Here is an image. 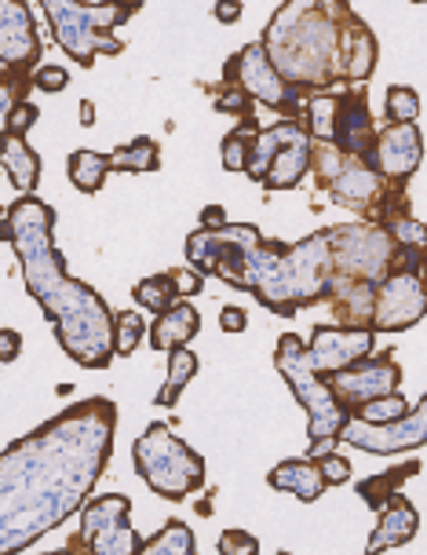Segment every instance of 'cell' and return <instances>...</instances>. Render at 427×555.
Returning a JSON list of instances; mask_svg holds the SVG:
<instances>
[{
    "label": "cell",
    "mask_w": 427,
    "mask_h": 555,
    "mask_svg": "<svg viewBox=\"0 0 427 555\" xmlns=\"http://www.w3.org/2000/svg\"><path fill=\"white\" fill-rule=\"evenodd\" d=\"M48 26H52L59 48L77 66H95L99 55H121L125 41H117L114 29L125 26L132 12L117 0L106 4H85V0H41Z\"/></svg>",
    "instance_id": "5b68a950"
},
{
    "label": "cell",
    "mask_w": 427,
    "mask_h": 555,
    "mask_svg": "<svg viewBox=\"0 0 427 555\" xmlns=\"http://www.w3.org/2000/svg\"><path fill=\"white\" fill-rule=\"evenodd\" d=\"M0 165L18 194H34L37 180H41V154L26 143V135H0Z\"/></svg>",
    "instance_id": "ffe728a7"
},
{
    "label": "cell",
    "mask_w": 427,
    "mask_h": 555,
    "mask_svg": "<svg viewBox=\"0 0 427 555\" xmlns=\"http://www.w3.org/2000/svg\"><path fill=\"white\" fill-rule=\"evenodd\" d=\"M55 208L37 194H23L0 216V237L12 242L23 267L26 293L41 304L59 347L81 370H106L114 362V311L92 285L66 274L63 253L55 249Z\"/></svg>",
    "instance_id": "7a4b0ae2"
},
{
    "label": "cell",
    "mask_w": 427,
    "mask_h": 555,
    "mask_svg": "<svg viewBox=\"0 0 427 555\" xmlns=\"http://www.w3.org/2000/svg\"><path fill=\"white\" fill-rule=\"evenodd\" d=\"M132 464L157 498L165 501H186L205 486V461L194 453L183 439H176L172 428L154 421L151 428L135 439Z\"/></svg>",
    "instance_id": "8992f818"
},
{
    "label": "cell",
    "mask_w": 427,
    "mask_h": 555,
    "mask_svg": "<svg viewBox=\"0 0 427 555\" xmlns=\"http://www.w3.org/2000/svg\"><path fill=\"white\" fill-rule=\"evenodd\" d=\"M420 472H424L420 461H405V464H399V468H391V472L370 475V479L359 482V498L365 501V508L380 512L387 504V498H391V493L399 490L405 479H413V475H420Z\"/></svg>",
    "instance_id": "44dd1931"
},
{
    "label": "cell",
    "mask_w": 427,
    "mask_h": 555,
    "mask_svg": "<svg viewBox=\"0 0 427 555\" xmlns=\"http://www.w3.org/2000/svg\"><path fill=\"white\" fill-rule=\"evenodd\" d=\"M256 132H260V121H256V114H248V117H242V125H237L234 132L223 139L220 154H223V168H227V172H242V168H245L248 146H253Z\"/></svg>",
    "instance_id": "4316f807"
},
{
    "label": "cell",
    "mask_w": 427,
    "mask_h": 555,
    "mask_svg": "<svg viewBox=\"0 0 427 555\" xmlns=\"http://www.w3.org/2000/svg\"><path fill=\"white\" fill-rule=\"evenodd\" d=\"M117 4H125V8H128V12H132V15H135V12H139V8H143V0H117Z\"/></svg>",
    "instance_id": "b9f144b4"
},
{
    "label": "cell",
    "mask_w": 427,
    "mask_h": 555,
    "mask_svg": "<svg viewBox=\"0 0 427 555\" xmlns=\"http://www.w3.org/2000/svg\"><path fill=\"white\" fill-rule=\"evenodd\" d=\"M117 435V405L103 395L69 405L0 453V555L59 530L95 490Z\"/></svg>",
    "instance_id": "6da1fadb"
},
{
    "label": "cell",
    "mask_w": 427,
    "mask_h": 555,
    "mask_svg": "<svg viewBox=\"0 0 427 555\" xmlns=\"http://www.w3.org/2000/svg\"><path fill=\"white\" fill-rule=\"evenodd\" d=\"M376 176H384L387 183H410L416 176V168L424 165V132L416 128V121L391 125L373 139L370 154L362 157Z\"/></svg>",
    "instance_id": "7c38bea8"
},
{
    "label": "cell",
    "mask_w": 427,
    "mask_h": 555,
    "mask_svg": "<svg viewBox=\"0 0 427 555\" xmlns=\"http://www.w3.org/2000/svg\"><path fill=\"white\" fill-rule=\"evenodd\" d=\"M216 111L248 117V114H253V99H248V95L242 92V88H227L223 95H216Z\"/></svg>",
    "instance_id": "e575fe53"
},
{
    "label": "cell",
    "mask_w": 427,
    "mask_h": 555,
    "mask_svg": "<svg viewBox=\"0 0 427 555\" xmlns=\"http://www.w3.org/2000/svg\"><path fill=\"white\" fill-rule=\"evenodd\" d=\"M427 314V282H424V245H394L391 267L373 285L370 330L402 333L424 322Z\"/></svg>",
    "instance_id": "52a82bcc"
},
{
    "label": "cell",
    "mask_w": 427,
    "mask_h": 555,
    "mask_svg": "<svg viewBox=\"0 0 427 555\" xmlns=\"http://www.w3.org/2000/svg\"><path fill=\"white\" fill-rule=\"evenodd\" d=\"M66 172H69V183H74L81 194H99V186H103L106 176H111V154L74 151L66 162Z\"/></svg>",
    "instance_id": "7402d4cb"
},
{
    "label": "cell",
    "mask_w": 427,
    "mask_h": 555,
    "mask_svg": "<svg viewBox=\"0 0 427 555\" xmlns=\"http://www.w3.org/2000/svg\"><path fill=\"white\" fill-rule=\"evenodd\" d=\"M340 442H351L354 450L376 453V457H387V453H402V450H416V446L427 442V399L420 405H410L402 416L384 424H370L362 416H347L340 428Z\"/></svg>",
    "instance_id": "8fae6325"
},
{
    "label": "cell",
    "mask_w": 427,
    "mask_h": 555,
    "mask_svg": "<svg viewBox=\"0 0 427 555\" xmlns=\"http://www.w3.org/2000/svg\"><path fill=\"white\" fill-rule=\"evenodd\" d=\"M325 384L333 388V395L340 399L347 410H359L362 402L376 399V395L399 391L402 384V365L391 354H365L347 370L325 376Z\"/></svg>",
    "instance_id": "5bb4252c"
},
{
    "label": "cell",
    "mask_w": 427,
    "mask_h": 555,
    "mask_svg": "<svg viewBox=\"0 0 427 555\" xmlns=\"http://www.w3.org/2000/svg\"><path fill=\"white\" fill-rule=\"evenodd\" d=\"M81 125L85 128L95 125V103H92V99H85V103H81Z\"/></svg>",
    "instance_id": "60d3db41"
},
{
    "label": "cell",
    "mask_w": 427,
    "mask_h": 555,
    "mask_svg": "<svg viewBox=\"0 0 427 555\" xmlns=\"http://www.w3.org/2000/svg\"><path fill=\"white\" fill-rule=\"evenodd\" d=\"M37 117H41V114H37V106H34V103H26V99H23V103H15V111L8 114V128H4V132L26 135L29 128L37 125Z\"/></svg>",
    "instance_id": "836d02e7"
},
{
    "label": "cell",
    "mask_w": 427,
    "mask_h": 555,
    "mask_svg": "<svg viewBox=\"0 0 427 555\" xmlns=\"http://www.w3.org/2000/svg\"><path fill=\"white\" fill-rule=\"evenodd\" d=\"M143 333H146V322H143V314H139V311L114 314V354L128 359V354L139 347V340H143Z\"/></svg>",
    "instance_id": "83f0119b"
},
{
    "label": "cell",
    "mask_w": 427,
    "mask_h": 555,
    "mask_svg": "<svg viewBox=\"0 0 427 555\" xmlns=\"http://www.w3.org/2000/svg\"><path fill=\"white\" fill-rule=\"evenodd\" d=\"M274 370L282 373V380L289 384L296 402L307 410V457H322L340 442V428L351 416V410L336 399L333 388L325 384V376H318L307 362V344L303 336L282 333V340L274 347Z\"/></svg>",
    "instance_id": "277c9868"
},
{
    "label": "cell",
    "mask_w": 427,
    "mask_h": 555,
    "mask_svg": "<svg viewBox=\"0 0 427 555\" xmlns=\"http://www.w3.org/2000/svg\"><path fill=\"white\" fill-rule=\"evenodd\" d=\"M202 330V314H197V307L180 296L176 304H168L161 314H154V322L146 325V333H151V347L154 351H172V347H186Z\"/></svg>",
    "instance_id": "ac0fdd59"
},
{
    "label": "cell",
    "mask_w": 427,
    "mask_h": 555,
    "mask_svg": "<svg viewBox=\"0 0 427 555\" xmlns=\"http://www.w3.org/2000/svg\"><path fill=\"white\" fill-rule=\"evenodd\" d=\"M260 552V541L245 530H223L220 533V555H256Z\"/></svg>",
    "instance_id": "1f68e13d"
},
{
    "label": "cell",
    "mask_w": 427,
    "mask_h": 555,
    "mask_svg": "<svg viewBox=\"0 0 427 555\" xmlns=\"http://www.w3.org/2000/svg\"><path fill=\"white\" fill-rule=\"evenodd\" d=\"M223 85L227 88H242L248 99H260L271 111H277L285 121L303 117V92L282 81V74L271 66L263 44H245L242 52H234L231 63L223 66Z\"/></svg>",
    "instance_id": "30bf717a"
},
{
    "label": "cell",
    "mask_w": 427,
    "mask_h": 555,
    "mask_svg": "<svg viewBox=\"0 0 427 555\" xmlns=\"http://www.w3.org/2000/svg\"><path fill=\"white\" fill-rule=\"evenodd\" d=\"M227 223V208L223 205H205L202 208V227H223Z\"/></svg>",
    "instance_id": "ab89813d"
},
{
    "label": "cell",
    "mask_w": 427,
    "mask_h": 555,
    "mask_svg": "<svg viewBox=\"0 0 427 555\" xmlns=\"http://www.w3.org/2000/svg\"><path fill=\"white\" fill-rule=\"evenodd\" d=\"M405 410H410V402H405L399 391H387V395H376V399H370V402H362L359 410H351V413L362 416V421H370V424H384V421L402 416Z\"/></svg>",
    "instance_id": "f546056e"
},
{
    "label": "cell",
    "mask_w": 427,
    "mask_h": 555,
    "mask_svg": "<svg viewBox=\"0 0 427 555\" xmlns=\"http://www.w3.org/2000/svg\"><path fill=\"white\" fill-rule=\"evenodd\" d=\"M44 44L37 34L34 12L26 0H0V66L34 69L41 63Z\"/></svg>",
    "instance_id": "9a60e30c"
},
{
    "label": "cell",
    "mask_w": 427,
    "mask_h": 555,
    "mask_svg": "<svg viewBox=\"0 0 427 555\" xmlns=\"http://www.w3.org/2000/svg\"><path fill=\"white\" fill-rule=\"evenodd\" d=\"M413 4H420V8H424V4H427V0H413Z\"/></svg>",
    "instance_id": "7bdbcfd3"
},
{
    "label": "cell",
    "mask_w": 427,
    "mask_h": 555,
    "mask_svg": "<svg viewBox=\"0 0 427 555\" xmlns=\"http://www.w3.org/2000/svg\"><path fill=\"white\" fill-rule=\"evenodd\" d=\"M29 81H34V88H41V92H63V88H69V69L66 66H37L34 74H29Z\"/></svg>",
    "instance_id": "4dcf8cb0"
},
{
    "label": "cell",
    "mask_w": 427,
    "mask_h": 555,
    "mask_svg": "<svg viewBox=\"0 0 427 555\" xmlns=\"http://www.w3.org/2000/svg\"><path fill=\"white\" fill-rule=\"evenodd\" d=\"M416 530H420V512L413 508L410 498H402V493L394 490L380 508V522H376L365 552L376 555V552H387V548H402L405 541L416 538Z\"/></svg>",
    "instance_id": "e0dca14e"
},
{
    "label": "cell",
    "mask_w": 427,
    "mask_h": 555,
    "mask_svg": "<svg viewBox=\"0 0 427 555\" xmlns=\"http://www.w3.org/2000/svg\"><path fill=\"white\" fill-rule=\"evenodd\" d=\"M376 139L373 114H370V95L359 85H347L344 92H336V114H333V132L329 143L340 154L365 157Z\"/></svg>",
    "instance_id": "2e32d148"
},
{
    "label": "cell",
    "mask_w": 427,
    "mask_h": 555,
    "mask_svg": "<svg viewBox=\"0 0 427 555\" xmlns=\"http://www.w3.org/2000/svg\"><path fill=\"white\" fill-rule=\"evenodd\" d=\"M135 304L143 307V311H151V314H161L168 304H176L180 300V289H176V282H172V274H151V278H143V282H135Z\"/></svg>",
    "instance_id": "484cf974"
},
{
    "label": "cell",
    "mask_w": 427,
    "mask_h": 555,
    "mask_svg": "<svg viewBox=\"0 0 427 555\" xmlns=\"http://www.w3.org/2000/svg\"><path fill=\"white\" fill-rule=\"evenodd\" d=\"M18 354H23V333L0 330V362H15Z\"/></svg>",
    "instance_id": "8d00e7d4"
},
{
    "label": "cell",
    "mask_w": 427,
    "mask_h": 555,
    "mask_svg": "<svg viewBox=\"0 0 427 555\" xmlns=\"http://www.w3.org/2000/svg\"><path fill=\"white\" fill-rule=\"evenodd\" d=\"M135 555H194V530L183 519H168L161 533L139 541Z\"/></svg>",
    "instance_id": "d4e9b609"
},
{
    "label": "cell",
    "mask_w": 427,
    "mask_h": 555,
    "mask_svg": "<svg viewBox=\"0 0 427 555\" xmlns=\"http://www.w3.org/2000/svg\"><path fill=\"white\" fill-rule=\"evenodd\" d=\"M242 172L248 180L263 183L267 191H293L311 172V135L303 121H277L260 128L248 146V162Z\"/></svg>",
    "instance_id": "ba28073f"
},
{
    "label": "cell",
    "mask_w": 427,
    "mask_h": 555,
    "mask_svg": "<svg viewBox=\"0 0 427 555\" xmlns=\"http://www.w3.org/2000/svg\"><path fill=\"white\" fill-rule=\"evenodd\" d=\"M260 44L282 81L300 92L365 85L380 59V44L351 0H285Z\"/></svg>",
    "instance_id": "3957f363"
},
{
    "label": "cell",
    "mask_w": 427,
    "mask_h": 555,
    "mask_svg": "<svg viewBox=\"0 0 427 555\" xmlns=\"http://www.w3.org/2000/svg\"><path fill=\"white\" fill-rule=\"evenodd\" d=\"M318 468H322V479L329 486H344L347 479H351V464H347V457H340V453H322V457H314Z\"/></svg>",
    "instance_id": "d6a6232c"
},
{
    "label": "cell",
    "mask_w": 427,
    "mask_h": 555,
    "mask_svg": "<svg viewBox=\"0 0 427 555\" xmlns=\"http://www.w3.org/2000/svg\"><path fill=\"white\" fill-rule=\"evenodd\" d=\"M157 168H161V151L151 135H139L111 154V172H157Z\"/></svg>",
    "instance_id": "cb8c5ba5"
},
{
    "label": "cell",
    "mask_w": 427,
    "mask_h": 555,
    "mask_svg": "<svg viewBox=\"0 0 427 555\" xmlns=\"http://www.w3.org/2000/svg\"><path fill=\"white\" fill-rule=\"evenodd\" d=\"M267 486L282 493H293V498L303 504H314L329 482L322 479V468H318L314 457H289V461L274 464V472L267 475Z\"/></svg>",
    "instance_id": "d6986e66"
},
{
    "label": "cell",
    "mask_w": 427,
    "mask_h": 555,
    "mask_svg": "<svg viewBox=\"0 0 427 555\" xmlns=\"http://www.w3.org/2000/svg\"><path fill=\"white\" fill-rule=\"evenodd\" d=\"M194 376H197V354L186 351V347H172V351H168V380H165V388L157 391L154 402L161 405V410H172V405L180 402V391Z\"/></svg>",
    "instance_id": "603a6c76"
},
{
    "label": "cell",
    "mask_w": 427,
    "mask_h": 555,
    "mask_svg": "<svg viewBox=\"0 0 427 555\" xmlns=\"http://www.w3.org/2000/svg\"><path fill=\"white\" fill-rule=\"evenodd\" d=\"M242 0H216V8H212V15H216V23H223V26H234L237 18H242Z\"/></svg>",
    "instance_id": "f35d334b"
},
{
    "label": "cell",
    "mask_w": 427,
    "mask_h": 555,
    "mask_svg": "<svg viewBox=\"0 0 427 555\" xmlns=\"http://www.w3.org/2000/svg\"><path fill=\"white\" fill-rule=\"evenodd\" d=\"M384 111H387V121L391 125L416 121V117H420V95H416L410 85H394V88H387Z\"/></svg>",
    "instance_id": "f1b7e54d"
},
{
    "label": "cell",
    "mask_w": 427,
    "mask_h": 555,
    "mask_svg": "<svg viewBox=\"0 0 427 555\" xmlns=\"http://www.w3.org/2000/svg\"><path fill=\"white\" fill-rule=\"evenodd\" d=\"M172 274V282H176V289H180V296H194V293H202V285H205V278L194 271V267H176V271H168Z\"/></svg>",
    "instance_id": "d590c367"
},
{
    "label": "cell",
    "mask_w": 427,
    "mask_h": 555,
    "mask_svg": "<svg viewBox=\"0 0 427 555\" xmlns=\"http://www.w3.org/2000/svg\"><path fill=\"white\" fill-rule=\"evenodd\" d=\"M376 333L370 325H314L307 344V362L318 376H333L373 354Z\"/></svg>",
    "instance_id": "4fadbf2b"
},
{
    "label": "cell",
    "mask_w": 427,
    "mask_h": 555,
    "mask_svg": "<svg viewBox=\"0 0 427 555\" xmlns=\"http://www.w3.org/2000/svg\"><path fill=\"white\" fill-rule=\"evenodd\" d=\"M245 325H248V314H245V307H223L220 311V330L223 333H245Z\"/></svg>",
    "instance_id": "74e56055"
},
{
    "label": "cell",
    "mask_w": 427,
    "mask_h": 555,
    "mask_svg": "<svg viewBox=\"0 0 427 555\" xmlns=\"http://www.w3.org/2000/svg\"><path fill=\"white\" fill-rule=\"evenodd\" d=\"M81 527L66 541L69 552H92V555H135L139 538L132 530V501L125 493H88L77 508Z\"/></svg>",
    "instance_id": "9c48e42d"
}]
</instances>
